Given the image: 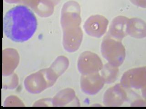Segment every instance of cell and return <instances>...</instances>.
<instances>
[{
    "label": "cell",
    "mask_w": 146,
    "mask_h": 109,
    "mask_svg": "<svg viewBox=\"0 0 146 109\" xmlns=\"http://www.w3.org/2000/svg\"><path fill=\"white\" fill-rule=\"evenodd\" d=\"M38 22L33 11L27 6L18 5L7 11L3 29L7 37L16 42H24L33 36Z\"/></svg>",
    "instance_id": "obj_1"
},
{
    "label": "cell",
    "mask_w": 146,
    "mask_h": 109,
    "mask_svg": "<svg viewBox=\"0 0 146 109\" xmlns=\"http://www.w3.org/2000/svg\"><path fill=\"white\" fill-rule=\"evenodd\" d=\"M102 53L109 63L114 67L122 65L125 57V50L121 41L108 37L102 44Z\"/></svg>",
    "instance_id": "obj_2"
},
{
    "label": "cell",
    "mask_w": 146,
    "mask_h": 109,
    "mask_svg": "<svg viewBox=\"0 0 146 109\" xmlns=\"http://www.w3.org/2000/svg\"><path fill=\"white\" fill-rule=\"evenodd\" d=\"M120 84L123 87L125 88L145 89L146 67L134 68L125 72L121 79Z\"/></svg>",
    "instance_id": "obj_3"
},
{
    "label": "cell",
    "mask_w": 146,
    "mask_h": 109,
    "mask_svg": "<svg viewBox=\"0 0 146 109\" xmlns=\"http://www.w3.org/2000/svg\"><path fill=\"white\" fill-rule=\"evenodd\" d=\"M127 94L121 84H117L106 91L104 97L105 104L110 106H120L127 100Z\"/></svg>",
    "instance_id": "obj_4"
},
{
    "label": "cell",
    "mask_w": 146,
    "mask_h": 109,
    "mask_svg": "<svg viewBox=\"0 0 146 109\" xmlns=\"http://www.w3.org/2000/svg\"><path fill=\"white\" fill-rule=\"evenodd\" d=\"M108 21L102 16H95L90 18L86 23L85 28L88 34L100 37L106 32Z\"/></svg>",
    "instance_id": "obj_5"
},
{
    "label": "cell",
    "mask_w": 146,
    "mask_h": 109,
    "mask_svg": "<svg viewBox=\"0 0 146 109\" xmlns=\"http://www.w3.org/2000/svg\"><path fill=\"white\" fill-rule=\"evenodd\" d=\"M102 66V62L99 58L90 53L82 54L79 62V69L82 73L98 71Z\"/></svg>",
    "instance_id": "obj_6"
},
{
    "label": "cell",
    "mask_w": 146,
    "mask_h": 109,
    "mask_svg": "<svg viewBox=\"0 0 146 109\" xmlns=\"http://www.w3.org/2000/svg\"><path fill=\"white\" fill-rule=\"evenodd\" d=\"M128 19L123 16H118L114 18L111 24L109 33L112 38L121 41L127 35V25Z\"/></svg>",
    "instance_id": "obj_7"
},
{
    "label": "cell",
    "mask_w": 146,
    "mask_h": 109,
    "mask_svg": "<svg viewBox=\"0 0 146 109\" xmlns=\"http://www.w3.org/2000/svg\"><path fill=\"white\" fill-rule=\"evenodd\" d=\"M127 33L132 37L143 38L146 36L145 22L139 18L128 19L127 25Z\"/></svg>",
    "instance_id": "obj_8"
},
{
    "label": "cell",
    "mask_w": 146,
    "mask_h": 109,
    "mask_svg": "<svg viewBox=\"0 0 146 109\" xmlns=\"http://www.w3.org/2000/svg\"><path fill=\"white\" fill-rule=\"evenodd\" d=\"M103 81L99 76L93 77L91 79H84L82 84H83L82 87L87 93L95 94L104 85Z\"/></svg>",
    "instance_id": "obj_9"
},
{
    "label": "cell",
    "mask_w": 146,
    "mask_h": 109,
    "mask_svg": "<svg viewBox=\"0 0 146 109\" xmlns=\"http://www.w3.org/2000/svg\"><path fill=\"white\" fill-rule=\"evenodd\" d=\"M82 38L81 32H78L75 33H67L64 36V45L70 51H73L79 47Z\"/></svg>",
    "instance_id": "obj_10"
},
{
    "label": "cell",
    "mask_w": 146,
    "mask_h": 109,
    "mask_svg": "<svg viewBox=\"0 0 146 109\" xmlns=\"http://www.w3.org/2000/svg\"><path fill=\"white\" fill-rule=\"evenodd\" d=\"M104 73V81L108 84L114 83L117 78L118 68L108 64L106 65Z\"/></svg>",
    "instance_id": "obj_11"
}]
</instances>
